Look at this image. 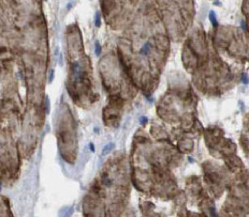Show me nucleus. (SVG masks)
<instances>
[{
	"label": "nucleus",
	"mask_w": 249,
	"mask_h": 217,
	"mask_svg": "<svg viewBox=\"0 0 249 217\" xmlns=\"http://www.w3.org/2000/svg\"><path fill=\"white\" fill-rule=\"evenodd\" d=\"M73 207L71 208H63L60 212H59V217H70L71 214L73 213Z\"/></svg>",
	"instance_id": "f257e3e1"
},
{
	"label": "nucleus",
	"mask_w": 249,
	"mask_h": 217,
	"mask_svg": "<svg viewBox=\"0 0 249 217\" xmlns=\"http://www.w3.org/2000/svg\"><path fill=\"white\" fill-rule=\"evenodd\" d=\"M115 148V144L113 143V142H110V143H107L104 148H103V150H102V155H106L107 153H110L113 149Z\"/></svg>",
	"instance_id": "f03ea898"
},
{
	"label": "nucleus",
	"mask_w": 249,
	"mask_h": 217,
	"mask_svg": "<svg viewBox=\"0 0 249 217\" xmlns=\"http://www.w3.org/2000/svg\"><path fill=\"white\" fill-rule=\"evenodd\" d=\"M209 20L213 24L214 27H217L218 26V21H217V16H216V13L214 12V11H210L209 12Z\"/></svg>",
	"instance_id": "7ed1b4c3"
},
{
	"label": "nucleus",
	"mask_w": 249,
	"mask_h": 217,
	"mask_svg": "<svg viewBox=\"0 0 249 217\" xmlns=\"http://www.w3.org/2000/svg\"><path fill=\"white\" fill-rule=\"evenodd\" d=\"M149 48H150V44H149V43H145V44L143 45V47L141 48V54H142V55H146L147 52H148Z\"/></svg>",
	"instance_id": "20e7f679"
},
{
	"label": "nucleus",
	"mask_w": 249,
	"mask_h": 217,
	"mask_svg": "<svg viewBox=\"0 0 249 217\" xmlns=\"http://www.w3.org/2000/svg\"><path fill=\"white\" fill-rule=\"evenodd\" d=\"M95 51H96V55L99 56L101 54V46H100V44L99 42H96L95 43Z\"/></svg>",
	"instance_id": "39448f33"
},
{
	"label": "nucleus",
	"mask_w": 249,
	"mask_h": 217,
	"mask_svg": "<svg viewBox=\"0 0 249 217\" xmlns=\"http://www.w3.org/2000/svg\"><path fill=\"white\" fill-rule=\"evenodd\" d=\"M100 17H101V15H100V13H99V12H96V18H95V25H96L97 27H99V26H100Z\"/></svg>",
	"instance_id": "423d86ee"
},
{
	"label": "nucleus",
	"mask_w": 249,
	"mask_h": 217,
	"mask_svg": "<svg viewBox=\"0 0 249 217\" xmlns=\"http://www.w3.org/2000/svg\"><path fill=\"white\" fill-rule=\"evenodd\" d=\"M242 81H243L244 85H248L249 84V78H248V75L246 73H244L243 76H242Z\"/></svg>",
	"instance_id": "0eeeda50"
},
{
	"label": "nucleus",
	"mask_w": 249,
	"mask_h": 217,
	"mask_svg": "<svg viewBox=\"0 0 249 217\" xmlns=\"http://www.w3.org/2000/svg\"><path fill=\"white\" fill-rule=\"evenodd\" d=\"M45 111H46L47 113L50 111V98L47 96L45 97Z\"/></svg>",
	"instance_id": "6e6552de"
},
{
	"label": "nucleus",
	"mask_w": 249,
	"mask_h": 217,
	"mask_svg": "<svg viewBox=\"0 0 249 217\" xmlns=\"http://www.w3.org/2000/svg\"><path fill=\"white\" fill-rule=\"evenodd\" d=\"M146 122H147V118L146 117L141 118V123H146Z\"/></svg>",
	"instance_id": "1a4fd4ad"
},
{
	"label": "nucleus",
	"mask_w": 249,
	"mask_h": 217,
	"mask_svg": "<svg viewBox=\"0 0 249 217\" xmlns=\"http://www.w3.org/2000/svg\"><path fill=\"white\" fill-rule=\"evenodd\" d=\"M242 27H243V29H244V30H246V27H247V26H246V22H245L244 20L242 21Z\"/></svg>",
	"instance_id": "9d476101"
},
{
	"label": "nucleus",
	"mask_w": 249,
	"mask_h": 217,
	"mask_svg": "<svg viewBox=\"0 0 249 217\" xmlns=\"http://www.w3.org/2000/svg\"><path fill=\"white\" fill-rule=\"evenodd\" d=\"M89 146H90V149H91V151L94 152V151H95V148H94V143H89Z\"/></svg>",
	"instance_id": "9b49d317"
}]
</instances>
